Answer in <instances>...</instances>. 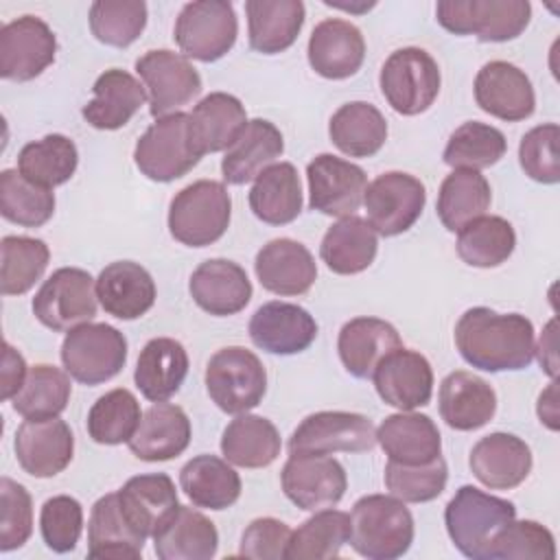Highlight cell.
Returning <instances> with one entry per match:
<instances>
[{
	"mask_svg": "<svg viewBox=\"0 0 560 560\" xmlns=\"http://www.w3.org/2000/svg\"><path fill=\"white\" fill-rule=\"evenodd\" d=\"M453 337L462 359L483 372L525 370L534 359V326L521 313L472 306L457 319Z\"/></svg>",
	"mask_w": 560,
	"mask_h": 560,
	"instance_id": "obj_1",
	"label": "cell"
},
{
	"mask_svg": "<svg viewBox=\"0 0 560 560\" xmlns=\"http://www.w3.org/2000/svg\"><path fill=\"white\" fill-rule=\"evenodd\" d=\"M413 542V516L394 494H365L352 505L350 545L368 560H394Z\"/></svg>",
	"mask_w": 560,
	"mask_h": 560,
	"instance_id": "obj_2",
	"label": "cell"
},
{
	"mask_svg": "<svg viewBox=\"0 0 560 560\" xmlns=\"http://www.w3.org/2000/svg\"><path fill=\"white\" fill-rule=\"evenodd\" d=\"M516 518L512 501L492 497L475 486H462L444 510V525L453 545L470 560H490L492 540Z\"/></svg>",
	"mask_w": 560,
	"mask_h": 560,
	"instance_id": "obj_3",
	"label": "cell"
},
{
	"mask_svg": "<svg viewBox=\"0 0 560 560\" xmlns=\"http://www.w3.org/2000/svg\"><path fill=\"white\" fill-rule=\"evenodd\" d=\"M232 217L228 188L214 179H199L182 188L168 206V232L186 247L217 243Z\"/></svg>",
	"mask_w": 560,
	"mask_h": 560,
	"instance_id": "obj_4",
	"label": "cell"
},
{
	"mask_svg": "<svg viewBox=\"0 0 560 560\" xmlns=\"http://www.w3.org/2000/svg\"><path fill=\"white\" fill-rule=\"evenodd\" d=\"M206 389L221 411L247 413L260 405L267 392L265 365L243 346L221 348L206 365Z\"/></svg>",
	"mask_w": 560,
	"mask_h": 560,
	"instance_id": "obj_5",
	"label": "cell"
},
{
	"mask_svg": "<svg viewBox=\"0 0 560 560\" xmlns=\"http://www.w3.org/2000/svg\"><path fill=\"white\" fill-rule=\"evenodd\" d=\"M527 0H440L435 20L453 35H475L479 42L516 39L529 24Z\"/></svg>",
	"mask_w": 560,
	"mask_h": 560,
	"instance_id": "obj_6",
	"label": "cell"
},
{
	"mask_svg": "<svg viewBox=\"0 0 560 560\" xmlns=\"http://www.w3.org/2000/svg\"><path fill=\"white\" fill-rule=\"evenodd\" d=\"M438 61L422 48L407 46L394 50L378 74V85L389 107L402 116L427 112L440 94Z\"/></svg>",
	"mask_w": 560,
	"mask_h": 560,
	"instance_id": "obj_7",
	"label": "cell"
},
{
	"mask_svg": "<svg viewBox=\"0 0 560 560\" xmlns=\"http://www.w3.org/2000/svg\"><path fill=\"white\" fill-rule=\"evenodd\" d=\"M125 361L127 339L109 324L88 322L63 337L61 363L77 383H105L125 368Z\"/></svg>",
	"mask_w": 560,
	"mask_h": 560,
	"instance_id": "obj_8",
	"label": "cell"
},
{
	"mask_svg": "<svg viewBox=\"0 0 560 560\" xmlns=\"http://www.w3.org/2000/svg\"><path fill=\"white\" fill-rule=\"evenodd\" d=\"M238 35V20L228 0H195L182 7L173 37L184 57L212 63L228 55Z\"/></svg>",
	"mask_w": 560,
	"mask_h": 560,
	"instance_id": "obj_9",
	"label": "cell"
},
{
	"mask_svg": "<svg viewBox=\"0 0 560 560\" xmlns=\"http://www.w3.org/2000/svg\"><path fill=\"white\" fill-rule=\"evenodd\" d=\"M96 302V280L85 269L61 267L44 280L31 306L39 324L55 332H70L92 322Z\"/></svg>",
	"mask_w": 560,
	"mask_h": 560,
	"instance_id": "obj_10",
	"label": "cell"
},
{
	"mask_svg": "<svg viewBox=\"0 0 560 560\" xmlns=\"http://www.w3.org/2000/svg\"><path fill=\"white\" fill-rule=\"evenodd\" d=\"M374 444L376 429L368 416L354 411H315L293 429L289 453H365L372 451Z\"/></svg>",
	"mask_w": 560,
	"mask_h": 560,
	"instance_id": "obj_11",
	"label": "cell"
},
{
	"mask_svg": "<svg viewBox=\"0 0 560 560\" xmlns=\"http://www.w3.org/2000/svg\"><path fill=\"white\" fill-rule=\"evenodd\" d=\"M188 116L184 112L155 118V122L138 138L133 162L151 182H175L199 164L186 131Z\"/></svg>",
	"mask_w": 560,
	"mask_h": 560,
	"instance_id": "obj_12",
	"label": "cell"
},
{
	"mask_svg": "<svg viewBox=\"0 0 560 560\" xmlns=\"http://www.w3.org/2000/svg\"><path fill=\"white\" fill-rule=\"evenodd\" d=\"M136 72L147 90L153 118L177 114L201 92V77L188 57L166 48L147 50L138 57Z\"/></svg>",
	"mask_w": 560,
	"mask_h": 560,
	"instance_id": "obj_13",
	"label": "cell"
},
{
	"mask_svg": "<svg viewBox=\"0 0 560 560\" xmlns=\"http://www.w3.org/2000/svg\"><path fill=\"white\" fill-rule=\"evenodd\" d=\"M427 203L424 184L402 171H387L368 184L363 206L368 223L381 236L407 232L422 214Z\"/></svg>",
	"mask_w": 560,
	"mask_h": 560,
	"instance_id": "obj_14",
	"label": "cell"
},
{
	"mask_svg": "<svg viewBox=\"0 0 560 560\" xmlns=\"http://www.w3.org/2000/svg\"><path fill=\"white\" fill-rule=\"evenodd\" d=\"M282 492L300 510L317 512L335 508L348 488L343 466L330 455H291L280 472Z\"/></svg>",
	"mask_w": 560,
	"mask_h": 560,
	"instance_id": "obj_15",
	"label": "cell"
},
{
	"mask_svg": "<svg viewBox=\"0 0 560 560\" xmlns=\"http://www.w3.org/2000/svg\"><path fill=\"white\" fill-rule=\"evenodd\" d=\"M308 206L328 217H350L363 203L368 175L361 166L332 153L315 155L306 166Z\"/></svg>",
	"mask_w": 560,
	"mask_h": 560,
	"instance_id": "obj_16",
	"label": "cell"
},
{
	"mask_svg": "<svg viewBox=\"0 0 560 560\" xmlns=\"http://www.w3.org/2000/svg\"><path fill=\"white\" fill-rule=\"evenodd\" d=\"M55 52L52 28L35 15H22L0 28V77L7 81L39 77L55 61Z\"/></svg>",
	"mask_w": 560,
	"mask_h": 560,
	"instance_id": "obj_17",
	"label": "cell"
},
{
	"mask_svg": "<svg viewBox=\"0 0 560 560\" xmlns=\"http://www.w3.org/2000/svg\"><path fill=\"white\" fill-rule=\"evenodd\" d=\"M22 470L37 479H48L68 468L74 453V435L59 418L24 420L13 440Z\"/></svg>",
	"mask_w": 560,
	"mask_h": 560,
	"instance_id": "obj_18",
	"label": "cell"
},
{
	"mask_svg": "<svg viewBox=\"0 0 560 560\" xmlns=\"http://www.w3.org/2000/svg\"><path fill=\"white\" fill-rule=\"evenodd\" d=\"M477 105L508 122L525 120L536 109V94L529 77L510 61H488L475 77Z\"/></svg>",
	"mask_w": 560,
	"mask_h": 560,
	"instance_id": "obj_19",
	"label": "cell"
},
{
	"mask_svg": "<svg viewBox=\"0 0 560 560\" xmlns=\"http://www.w3.org/2000/svg\"><path fill=\"white\" fill-rule=\"evenodd\" d=\"M376 394L385 405L413 411L429 405L433 394V370L424 354L407 348L389 352L372 374Z\"/></svg>",
	"mask_w": 560,
	"mask_h": 560,
	"instance_id": "obj_20",
	"label": "cell"
},
{
	"mask_svg": "<svg viewBox=\"0 0 560 560\" xmlns=\"http://www.w3.org/2000/svg\"><path fill=\"white\" fill-rule=\"evenodd\" d=\"M249 339L269 354H298L317 337L313 315L291 302H267L249 319Z\"/></svg>",
	"mask_w": 560,
	"mask_h": 560,
	"instance_id": "obj_21",
	"label": "cell"
},
{
	"mask_svg": "<svg viewBox=\"0 0 560 560\" xmlns=\"http://www.w3.org/2000/svg\"><path fill=\"white\" fill-rule=\"evenodd\" d=\"M532 448L514 433L483 435L470 451L468 466L477 481L490 490H512L532 472Z\"/></svg>",
	"mask_w": 560,
	"mask_h": 560,
	"instance_id": "obj_22",
	"label": "cell"
},
{
	"mask_svg": "<svg viewBox=\"0 0 560 560\" xmlns=\"http://www.w3.org/2000/svg\"><path fill=\"white\" fill-rule=\"evenodd\" d=\"M306 55L319 77L332 81L348 79L363 66L365 39L352 22L328 18L313 28Z\"/></svg>",
	"mask_w": 560,
	"mask_h": 560,
	"instance_id": "obj_23",
	"label": "cell"
},
{
	"mask_svg": "<svg viewBox=\"0 0 560 560\" xmlns=\"http://www.w3.org/2000/svg\"><path fill=\"white\" fill-rule=\"evenodd\" d=\"M188 291L195 304L214 317L236 315L252 300V282L245 269L228 258L203 260L190 273Z\"/></svg>",
	"mask_w": 560,
	"mask_h": 560,
	"instance_id": "obj_24",
	"label": "cell"
},
{
	"mask_svg": "<svg viewBox=\"0 0 560 560\" xmlns=\"http://www.w3.org/2000/svg\"><path fill=\"white\" fill-rule=\"evenodd\" d=\"M186 116L188 142L199 158L228 151L249 122L243 103L228 92H210Z\"/></svg>",
	"mask_w": 560,
	"mask_h": 560,
	"instance_id": "obj_25",
	"label": "cell"
},
{
	"mask_svg": "<svg viewBox=\"0 0 560 560\" xmlns=\"http://www.w3.org/2000/svg\"><path fill=\"white\" fill-rule=\"evenodd\" d=\"M254 271L262 289L276 295H302L317 278L313 254L293 238H273L262 245Z\"/></svg>",
	"mask_w": 560,
	"mask_h": 560,
	"instance_id": "obj_26",
	"label": "cell"
},
{
	"mask_svg": "<svg viewBox=\"0 0 560 560\" xmlns=\"http://www.w3.org/2000/svg\"><path fill=\"white\" fill-rule=\"evenodd\" d=\"M438 407L442 420L451 429L475 431L494 418L497 394L486 378L466 370H455L440 383Z\"/></svg>",
	"mask_w": 560,
	"mask_h": 560,
	"instance_id": "obj_27",
	"label": "cell"
},
{
	"mask_svg": "<svg viewBox=\"0 0 560 560\" xmlns=\"http://www.w3.org/2000/svg\"><path fill=\"white\" fill-rule=\"evenodd\" d=\"M96 298L107 315L131 322L155 304V282L142 265L116 260L98 273Z\"/></svg>",
	"mask_w": 560,
	"mask_h": 560,
	"instance_id": "obj_28",
	"label": "cell"
},
{
	"mask_svg": "<svg viewBox=\"0 0 560 560\" xmlns=\"http://www.w3.org/2000/svg\"><path fill=\"white\" fill-rule=\"evenodd\" d=\"M118 499L127 521L144 538H153L179 508L175 483L166 472L127 479L118 490Z\"/></svg>",
	"mask_w": 560,
	"mask_h": 560,
	"instance_id": "obj_29",
	"label": "cell"
},
{
	"mask_svg": "<svg viewBox=\"0 0 560 560\" xmlns=\"http://www.w3.org/2000/svg\"><path fill=\"white\" fill-rule=\"evenodd\" d=\"M398 348H402L398 330L381 317H354L337 337L339 359L354 378H372L376 365Z\"/></svg>",
	"mask_w": 560,
	"mask_h": 560,
	"instance_id": "obj_30",
	"label": "cell"
},
{
	"mask_svg": "<svg viewBox=\"0 0 560 560\" xmlns=\"http://www.w3.org/2000/svg\"><path fill=\"white\" fill-rule=\"evenodd\" d=\"M190 420L171 402H153L131 435L129 451L142 462H166L182 455L190 444Z\"/></svg>",
	"mask_w": 560,
	"mask_h": 560,
	"instance_id": "obj_31",
	"label": "cell"
},
{
	"mask_svg": "<svg viewBox=\"0 0 560 560\" xmlns=\"http://www.w3.org/2000/svg\"><path fill=\"white\" fill-rule=\"evenodd\" d=\"M94 96L83 107V118L90 127L114 131L125 127L147 101L144 85L120 68L105 70L92 88Z\"/></svg>",
	"mask_w": 560,
	"mask_h": 560,
	"instance_id": "obj_32",
	"label": "cell"
},
{
	"mask_svg": "<svg viewBox=\"0 0 560 560\" xmlns=\"http://www.w3.org/2000/svg\"><path fill=\"white\" fill-rule=\"evenodd\" d=\"M376 442L398 464H429L442 455V435L435 422L416 411L387 416L376 429Z\"/></svg>",
	"mask_w": 560,
	"mask_h": 560,
	"instance_id": "obj_33",
	"label": "cell"
},
{
	"mask_svg": "<svg viewBox=\"0 0 560 560\" xmlns=\"http://www.w3.org/2000/svg\"><path fill=\"white\" fill-rule=\"evenodd\" d=\"M282 151L284 140L280 129L265 118H254L225 151L221 160L223 179L232 186L247 184L269 168Z\"/></svg>",
	"mask_w": 560,
	"mask_h": 560,
	"instance_id": "obj_34",
	"label": "cell"
},
{
	"mask_svg": "<svg viewBox=\"0 0 560 560\" xmlns=\"http://www.w3.org/2000/svg\"><path fill=\"white\" fill-rule=\"evenodd\" d=\"M249 46L262 55H278L291 48L304 26L302 0H247Z\"/></svg>",
	"mask_w": 560,
	"mask_h": 560,
	"instance_id": "obj_35",
	"label": "cell"
},
{
	"mask_svg": "<svg viewBox=\"0 0 560 560\" xmlns=\"http://www.w3.org/2000/svg\"><path fill=\"white\" fill-rule=\"evenodd\" d=\"M188 374V352L171 337H155L138 354L133 381L140 394L151 402L168 400L182 387Z\"/></svg>",
	"mask_w": 560,
	"mask_h": 560,
	"instance_id": "obj_36",
	"label": "cell"
},
{
	"mask_svg": "<svg viewBox=\"0 0 560 560\" xmlns=\"http://www.w3.org/2000/svg\"><path fill=\"white\" fill-rule=\"evenodd\" d=\"M153 549L160 560H210L219 549V532L206 514L179 505L153 536Z\"/></svg>",
	"mask_w": 560,
	"mask_h": 560,
	"instance_id": "obj_37",
	"label": "cell"
},
{
	"mask_svg": "<svg viewBox=\"0 0 560 560\" xmlns=\"http://www.w3.org/2000/svg\"><path fill=\"white\" fill-rule=\"evenodd\" d=\"M144 536L127 521L118 492L103 494L90 512L88 521V556L90 558H129L142 556Z\"/></svg>",
	"mask_w": 560,
	"mask_h": 560,
	"instance_id": "obj_38",
	"label": "cell"
},
{
	"mask_svg": "<svg viewBox=\"0 0 560 560\" xmlns=\"http://www.w3.org/2000/svg\"><path fill=\"white\" fill-rule=\"evenodd\" d=\"M378 252V234L361 217H343L332 223L319 245V256L332 273L354 276L365 271Z\"/></svg>",
	"mask_w": 560,
	"mask_h": 560,
	"instance_id": "obj_39",
	"label": "cell"
},
{
	"mask_svg": "<svg viewBox=\"0 0 560 560\" xmlns=\"http://www.w3.org/2000/svg\"><path fill=\"white\" fill-rule=\"evenodd\" d=\"M179 486L195 508L228 510L241 497V477L228 459L217 455H197L179 470Z\"/></svg>",
	"mask_w": 560,
	"mask_h": 560,
	"instance_id": "obj_40",
	"label": "cell"
},
{
	"mask_svg": "<svg viewBox=\"0 0 560 560\" xmlns=\"http://www.w3.org/2000/svg\"><path fill=\"white\" fill-rule=\"evenodd\" d=\"M249 208L256 219L269 225H287L302 212V184L291 162L265 168L249 188Z\"/></svg>",
	"mask_w": 560,
	"mask_h": 560,
	"instance_id": "obj_41",
	"label": "cell"
},
{
	"mask_svg": "<svg viewBox=\"0 0 560 560\" xmlns=\"http://www.w3.org/2000/svg\"><path fill=\"white\" fill-rule=\"evenodd\" d=\"M282 440L269 418L238 413L223 429L221 453L232 466L267 468L280 455Z\"/></svg>",
	"mask_w": 560,
	"mask_h": 560,
	"instance_id": "obj_42",
	"label": "cell"
},
{
	"mask_svg": "<svg viewBox=\"0 0 560 560\" xmlns=\"http://www.w3.org/2000/svg\"><path fill=\"white\" fill-rule=\"evenodd\" d=\"M328 136L341 153L372 158L387 140V120L372 103L350 101L330 116Z\"/></svg>",
	"mask_w": 560,
	"mask_h": 560,
	"instance_id": "obj_43",
	"label": "cell"
},
{
	"mask_svg": "<svg viewBox=\"0 0 560 560\" xmlns=\"http://www.w3.org/2000/svg\"><path fill=\"white\" fill-rule=\"evenodd\" d=\"M490 201V184L479 171L453 168L440 186L435 210L448 232H459L472 219L483 217Z\"/></svg>",
	"mask_w": 560,
	"mask_h": 560,
	"instance_id": "obj_44",
	"label": "cell"
},
{
	"mask_svg": "<svg viewBox=\"0 0 560 560\" xmlns=\"http://www.w3.org/2000/svg\"><path fill=\"white\" fill-rule=\"evenodd\" d=\"M516 247V232L503 217H477L457 232V256L477 269L503 265Z\"/></svg>",
	"mask_w": 560,
	"mask_h": 560,
	"instance_id": "obj_45",
	"label": "cell"
},
{
	"mask_svg": "<svg viewBox=\"0 0 560 560\" xmlns=\"http://www.w3.org/2000/svg\"><path fill=\"white\" fill-rule=\"evenodd\" d=\"M77 164V144L61 133H48L42 140L28 142L18 155L20 175L42 188L66 184L74 175Z\"/></svg>",
	"mask_w": 560,
	"mask_h": 560,
	"instance_id": "obj_46",
	"label": "cell"
},
{
	"mask_svg": "<svg viewBox=\"0 0 560 560\" xmlns=\"http://www.w3.org/2000/svg\"><path fill=\"white\" fill-rule=\"evenodd\" d=\"M350 542V514L341 510H317L295 532L287 545V560H324L337 558Z\"/></svg>",
	"mask_w": 560,
	"mask_h": 560,
	"instance_id": "obj_47",
	"label": "cell"
},
{
	"mask_svg": "<svg viewBox=\"0 0 560 560\" xmlns=\"http://www.w3.org/2000/svg\"><path fill=\"white\" fill-rule=\"evenodd\" d=\"M72 385L61 368L37 363L28 370L24 385L11 398L15 413L24 420H42L59 416L70 402Z\"/></svg>",
	"mask_w": 560,
	"mask_h": 560,
	"instance_id": "obj_48",
	"label": "cell"
},
{
	"mask_svg": "<svg viewBox=\"0 0 560 560\" xmlns=\"http://www.w3.org/2000/svg\"><path fill=\"white\" fill-rule=\"evenodd\" d=\"M505 151L508 140L497 127L479 120H468L451 133L442 160L451 168L481 171L494 166L505 155Z\"/></svg>",
	"mask_w": 560,
	"mask_h": 560,
	"instance_id": "obj_49",
	"label": "cell"
},
{
	"mask_svg": "<svg viewBox=\"0 0 560 560\" xmlns=\"http://www.w3.org/2000/svg\"><path fill=\"white\" fill-rule=\"evenodd\" d=\"M0 291L22 295L44 276L50 249L42 238L4 236L0 243Z\"/></svg>",
	"mask_w": 560,
	"mask_h": 560,
	"instance_id": "obj_50",
	"label": "cell"
},
{
	"mask_svg": "<svg viewBox=\"0 0 560 560\" xmlns=\"http://www.w3.org/2000/svg\"><path fill=\"white\" fill-rule=\"evenodd\" d=\"M142 411L138 398L125 389H112L96 398V402L88 411V435L96 444L116 446L122 442H129L140 424Z\"/></svg>",
	"mask_w": 560,
	"mask_h": 560,
	"instance_id": "obj_51",
	"label": "cell"
},
{
	"mask_svg": "<svg viewBox=\"0 0 560 560\" xmlns=\"http://www.w3.org/2000/svg\"><path fill=\"white\" fill-rule=\"evenodd\" d=\"M0 212L11 223L39 228L55 212V195L22 177L20 171L7 168L0 173Z\"/></svg>",
	"mask_w": 560,
	"mask_h": 560,
	"instance_id": "obj_52",
	"label": "cell"
},
{
	"mask_svg": "<svg viewBox=\"0 0 560 560\" xmlns=\"http://www.w3.org/2000/svg\"><path fill=\"white\" fill-rule=\"evenodd\" d=\"M88 20L92 35L101 44L127 48L147 26V4L142 0H96Z\"/></svg>",
	"mask_w": 560,
	"mask_h": 560,
	"instance_id": "obj_53",
	"label": "cell"
},
{
	"mask_svg": "<svg viewBox=\"0 0 560 560\" xmlns=\"http://www.w3.org/2000/svg\"><path fill=\"white\" fill-rule=\"evenodd\" d=\"M383 479L389 494L398 497L400 501L427 503L438 499L446 488L448 468L442 455L429 464H398L389 459Z\"/></svg>",
	"mask_w": 560,
	"mask_h": 560,
	"instance_id": "obj_54",
	"label": "cell"
},
{
	"mask_svg": "<svg viewBox=\"0 0 560 560\" xmlns=\"http://www.w3.org/2000/svg\"><path fill=\"white\" fill-rule=\"evenodd\" d=\"M556 538L536 521H510L492 540L490 560H553Z\"/></svg>",
	"mask_w": 560,
	"mask_h": 560,
	"instance_id": "obj_55",
	"label": "cell"
},
{
	"mask_svg": "<svg viewBox=\"0 0 560 560\" xmlns=\"http://www.w3.org/2000/svg\"><path fill=\"white\" fill-rule=\"evenodd\" d=\"M560 127L545 122L529 129L518 144V162L523 173L540 184L560 182V158H558Z\"/></svg>",
	"mask_w": 560,
	"mask_h": 560,
	"instance_id": "obj_56",
	"label": "cell"
},
{
	"mask_svg": "<svg viewBox=\"0 0 560 560\" xmlns=\"http://www.w3.org/2000/svg\"><path fill=\"white\" fill-rule=\"evenodd\" d=\"M39 529L48 549L55 553L72 551L83 532L81 503L68 494L46 499L39 512Z\"/></svg>",
	"mask_w": 560,
	"mask_h": 560,
	"instance_id": "obj_57",
	"label": "cell"
},
{
	"mask_svg": "<svg viewBox=\"0 0 560 560\" xmlns=\"http://www.w3.org/2000/svg\"><path fill=\"white\" fill-rule=\"evenodd\" d=\"M33 532V501L28 490L11 477L0 479V551L20 549Z\"/></svg>",
	"mask_w": 560,
	"mask_h": 560,
	"instance_id": "obj_58",
	"label": "cell"
},
{
	"mask_svg": "<svg viewBox=\"0 0 560 560\" xmlns=\"http://www.w3.org/2000/svg\"><path fill=\"white\" fill-rule=\"evenodd\" d=\"M289 538L291 529L287 523L273 516L254 518L241 536L238 556L254 560H282L287 553Z\"/></svg>",
	"mask_w": 560,
	"mask_h": 560,
	"instance_id": "obj_59",
	"label": "cell"
},
{
	"mask_svg": "<svg viewBox=\"0 0 560 560\" xmlns=\"http://www.w3.org/2000/svg\"><path fill=\"white\" fill-rule=\"evenodd\" d=\"M26 374H28V368L24 357L9 341H4V348H2V398L4 400H11L20 392V387L26 381Z\"/></svg>",
	"mask_w": 560,
	"mask_h": 560,
	"instance_id": "obj_60",
	"label": "cell"
},
{
	"mask_svg": "<svg viewBox=\"0 0 560 560\" xmlns=\"http://www.w3.org/2000/svg\"><path fill=\"white\" fill-rule=\"evenodd\" d=\"M556 328H558V324H556V319H551L545 326V330L538 339V346H534V354L538 357L540 368L551 378L558 376V332H556Z\"/></svg>",
	"mask_w": 560,
	"mask_h": 560,
	"instance_id": "obj_61",
	"label": "cell"
},
{
	"mask_svg": "<svg viewBox=\"0 0 560 560\" xmlns=\"http://www.w3.org/2000/svg\"><path fill=\"white\" fill-rule=\"evenodd\" d=\"M536 413H538L540 422L547 429L558 431V427H560V411H558V383L556 381H551L549 387L538 396Z\"/></svg>",
	"mask_w": 560,
	"mask_h": 560,
	"instance_id": "obj_62",
	"label": "cell"
}]
</instances>
